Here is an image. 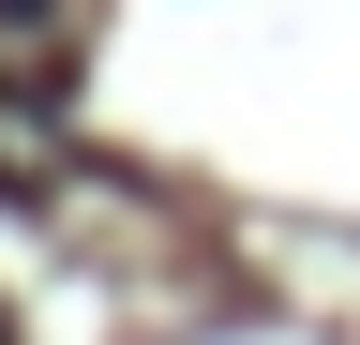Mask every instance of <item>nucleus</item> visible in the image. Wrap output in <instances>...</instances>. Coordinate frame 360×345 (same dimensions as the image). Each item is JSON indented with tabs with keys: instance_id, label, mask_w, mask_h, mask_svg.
<instances>
[{
	"instance_id": "1",
	"label": "nucleus",
	"mask_w": 360,
	"mask_h": 345,
	"mask_svg": "<svg viewBox=\"0 0 360 345\" xmlns=\"http://www.w3.org/2000/svg\"><path fill=\"white\" fill-rule=\"evenodd\" d=\"M0 345H15V330H0Z\"/></svg>"
}]
</instances>
